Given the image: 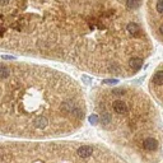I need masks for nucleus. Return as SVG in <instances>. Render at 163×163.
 I'll return each instance as SVG.
<instances>
[{
    "mask_svg": "<svg viewBox=\"0 0 163 163\" xmlns=\"http://www.w3.org/2000/svg\"><path fill=\"white\" fill-rule=\"evenodd\" d=\"M79 0H0V37L6 32L75 22Z\"/></svg>",
    "mask_w": 163,
    "mask_h": 163,
    "instance_id": "nucleus-1",
    "label": "nucleus"
},
{
    "mask_svg": "<svg viewBox=\"0 0 163 163\" xmlns=\"http://www.w3.org/2000/svg\"><path fill=\"white\" fill-rule=\"evenodd\" d=\"M148 19L154 28L157 37L162 40L163 37V0H148L147 1Z\"/></svg>",
    "mask_w": 163,
    "mask_h": 163,
    "instance_id": "nucleus-2",
    "label": "nucleus"
},
{
    "mask_svg": "<svg viewBox=\"0 0 163 163\" xmlns=\"http://www.w3.org/2000/svg\"><path fill=\"white\" fill-rule=\"evenodd\" d=\"M127 64H129V68L135 73V71H139L140 69H141V66H143V64H144V61H143V59L139 57V56H133V57L129 59Z\"/></svg>",
    "mask_w": 163,
    "mask_h": 163,
    "instance_id": "nucleus-3",
    "label": "nucleus"
},
{
    "mask_svg": "<svg viewBox=\"0 0 163 163\" xmlns=\"http://www.w3.org/2000/svg\"><path fill=\"white\" fill-rule=\"evenodd\" d=\"M112 107H113V111H115L116 113H119V115H125V113H127V105L124 101H121V99H117V101L113 102Z\"/></svg>",
    "mask_w": 163,
    "mask_h": 163,
    "instance_id": "nucleus-4",
    "label": "nucleus"
},
{
    "mask_svg": "<svg viewBox=\"0 0 163 163\" xmlns=\"http://www.w3.org/2000/svg\"><path fill=\"white\" fill-rule=\"evenodd\" d=\"M92 153H93V148L89 147V145H82V147L78 148V150H77V154L79 155V157H82V158L91 157Z\"/></svg>",
    "mask_w": 163,
    "mask_h": 163,
    "instance_id": "nucleus-5",
    "label": "nucleus"
},
{
    "mask_svg": "<svg viewBox=\"0 0 163 163\" xmlns=\"http://www.w3.org/2000/svg\"><path fill=\"white\" fill-rule=\"evenodd\" d=\"M143 148L147 149V150H155L158 148V141L153 138H148L143 141Z\"/></svg>",
    "mask_w": 163,
    "mask_h": 163,
    "instance_id": "nucleus-6",
    "label": "nucleus"
},
{
    "mask_svg": "<svg viewBox=\"0 0 163 163\" xmlns=\"http://www.w3.org/2000/svg\"><path fill=\"white\" fill-rule=\"evenodd\" d=\"M33 125H34V127H37V129H45V127L48 125V120L45 116H38L33 121Z\"/></svg>",
    "mask_w": 163,
    "mask_h": 163,
    "instance_id": "nucleus-7",
    "label": "nucleus"
},
{
    "mask_svg": "<svg viewBox=\"0 0 163 163\" xmlns=\"http://www.w3.org/2000/svg\"><path fill=\"white\" fill-rule=\"evenodd\" d=\"M152 82H153V84L158 85V87H161L163 84V71H162V69H158V70L154 73L153 78H152Z\"/></svg>",
    "mask_w": 163,
    "mask_h": 163,
    "instance_id": "nucleus-8",
    "label": "nucleus"
},
{
    "mask_svg": "<svg viewBox=\"0 0 163 163\" xmlns=\"http://www.w3.org/2000/svg\"><path fill=\"white\" fill-rule=\"evenodd\" d=\"M9 77H10V68L4 64H0V80H4V79Z\"/></svg>",
    "mask_w": 163,
    "mask_h": 163,
    "instance_id": "nucleus-9",
    "label": "nucleus"
},
{
    "mask_svg": "<svg viewBox=\"0 0 163 163\" xmlns=\"http://www.w3.org/2000/svg\"><path fill=\"white\" fill-rule=\"evenodd\" d=\"M88 120H89V122H91V125H97L99 122V117L97 115H91L88 117Z\"/></svg>",
    "mask_w": 163,
    "mask_h": 163,
    "instance_id": "nucleus-10",
    "label": "nucleus"
},
{
    "mask_svg": "<svg viewBox=\"0 0 163 163\" xmlns=\"http://www.w3.org/2000/svg\"><path fill=\"white\" fill-rule=\"evenodd\" d=\"M102 122H105V124H108V122H111V116H110L107 112H105V113H103V116H102Z\"/></svg>",
    "mask_w": 163,
    "mask_h": 163,
    "instance_id": "nucleus-11",
    "label": "nucleus"
},
{
    "mask_svg": "<svg viewBox=\"0 0 163 163\" xmlns=\"http://www.w3.org/2000/svg\"><path fill=\"white\" fill-rule=\"evenodd\" d=\"M117 82H119L117 79H105V80H102L103 84H116Z\"/></svg>",
    "mask_w": 163,
    "mask_h": 163,
    "instance_id": "nucleus-12",
    "label": "nucleus"
},
{
    "mask_svg": "<svg viewBox=\"0 0 163 163\" xmlns=\"http://www.w3.org/2000/svg\"><path fill=\"white\" fill-rule=\"evenodd\" d=\"M1 59H3V60H15L14 56H9V55H3Z\"/></svg>",
    "mask_w": 163,
    "mask_h": 163,
    "instance_id": "nucleus-13",
    "label": "nucleus"
},
{
    "mask_svg": "<svg viewBox=\"0 0 163 163\" xmlns=\"http://www.w3.org/2000/svg\"><path fill=\"white\" fill-rule=\"evenodd\" d=\"M82 79H83V80H85V83H87V84H89V83H91V78H88V77H87V75H83V77H82Z\"/></svg>",
    "mask_w": 163,
    "mask_h": 163,
    "instance_id": "nucleus-14",
    "label": "nucleus"
}]
</instances>
